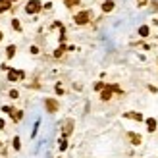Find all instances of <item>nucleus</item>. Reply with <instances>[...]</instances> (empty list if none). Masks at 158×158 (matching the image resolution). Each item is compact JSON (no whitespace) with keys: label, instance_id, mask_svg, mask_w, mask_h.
I'll return each instance as SVG.
<instances>
[{"label":"nucleus","instance_id":"1","mask_svg":"<svg viewBox=\"0 0 158 158\" xmlns=\"http://www.w3.org/2000/svg\"><path fill=\"white\" fill-rule=\"evenodd\" d=\"M41 10V2L39 0H31V2H27V6H25V12L27 14H37Z\"/></svg>","mask_w":158,"mask_h":158},{"label":"nucleus","instance_id":"2","mask_svg":"<svg viewBox=\"0 0 158 158\" xmlns=\"http://www.w3.org/2000/svg\"><path fill=\"white\" fill-rule=\"evenodd\" d=\"M112 91H120V87H118V85H110V87H106V89L102 91V94H100L102 100H108V98H112Z\"/></svg>","mask_w":158,"mask_h":158},{"label":"nucleus","instance_id":"3","mask_svg":"<svg viewBox=\"0 0 158 158\" xmlns=\"http://www.w3.org/2000/svg\"><path fill=\"white\" fill-rule=\"evenodd\" d=\"M25 75L23 71H18V70H8V81H18Z\"/></svg>","mask_w":158,"mask_h":158},{"label":"nucleus","instance_id":"4","mask_svg":"<svg viewBox=\"0 0 158 158\" xmlns=\"http://www.w3.org/2000/svg\"><path fill=\"white\" fill-rule=\"evenodd\" d=\"M73 19H75V23H77V25H85V23L89 21V12H81V14H77Z\"/></svg>","mask_w":158,"mask_h":158},{"label":"nucleus","instance_id":"5","mask_svg":"<svg viewBox=\"0 0 158 158\" xmlns=\"http://www.w3.org/2000/svg\"><path fill=\"white\" fill-rule=\"evenodd\" d=\"M4 112H8V114L15 120V122H19V120H21V112H19V110H14V108H10V106H4Z\"/></svg>","mask_w":158,"mask_h":158},{"label":"nucleus","instance_id":"6","mask_svg":"<svg viewBox=\"0 0 158 158\" xmlns=\"http://www.w3.org/2000/svg\"><path fill=\"white\" fill-rule=\"evenodd\" d=\"M44 106H46V110H48V112H56V110H58V102L52 100V98H48V100L44 102Z\"/></svg>","mask_w":158,"mask_h":158},{"label":"nucleus","instance_id":"7","mask_svg":"<svg viewBox=\"0 0 158 158\" xmlns=\"http://www.w3.org/2000/svg\"><path fill=\"white\" fill-rule=\"evenodd\" d=\"M102 10H104V12H112V10H114V2H112V0H104Z\"/></svg>","mask_w":158,"mask_h":158},{"label":"nucleus","instance_id":"8","mask_svg":"<svg viewBox=\"0 0 158 158\" xmlns=\"http://www.w3.org/2000/svg\"><path fill=\"white\" fill-rule=\"evenodd\" d=\"M10 6H12V0H0V12L8 10Z\"/></svg>","mask_w":158,"mask_h":158},{"label":"nucleus","instance_id":"9","mask_svg":"<svg viewBox=\"0 0 158 158\" xmlns=\"http://www.w3.org/2000/svg\"><path fill=\"white\" fill-rule=\"evenodd\" d=\"M125 118H131V120L141 122V120H143V116H141V114H135V112H127V114H125Z\"/></svg>","mask_w":158,"mask_h":158},{"label":"nucleus","instance_id":"10","mask_svg":"<svg viewBox=\"0 0 158 158\" xmlns=\"http://www.w3.org/2000/svg\"><path fill=\"white\" fill-rule=\"evenodd\" d=\"M146 125H149V131H154L156 129V120L154 118H149V120H146Z\"/></svg>","mask_w":158,"mask_h":158},{"label":"nucleus","instance_id":"11","mask_svg":"<svg viewBox=\"0 0 158 158\" xmlns=\"http://www.w3.org/2000/svg\"><path fill=\"white\" fill-rule=\"evenodd\" d=\"M71 129H73V122L70 120V122H66V127H64V135H70V133H71Z\"/></svg>","mask_w":158,"mask_h":158},{"label":"nucleus","instance_id":"12","mask_svg":"<svg viewBox=\"0 0 158 158\" xmlns=\"http://www.w3.org/2000/svg\"><path fill=\"white\" fill-rule=\"evenodd\" d=\"M129 139H131V143H133V145H141V137H139V135L129 133Z\"/></svg>","mask_w":158,"mask_h":158},{"label":"nucleus","instance_id":"13","mask_svg":"<svg viewBox=\"0 0 158 158\" xmlns=\"http://www.w3.org/2000/svg\"><path fill=\"white\" fill-rule=\"evenodd\" d=\"M14 54H15V46H14V44H10L8 48H6V56H8V58H12Z\"/></svg>","mask_w":158,"mask_h":158},{"label":"nucleus","instance_id":"14","mask_svg":"<svg viewBox=\"0 0 158 158\" xmlns=\"http://www.w3.org/2000/svg\"><path fill=\"white\" fill-rule=\"evenodd\" d=\"M139 35H141V37H146V35H149V27H146V25L139 27Z\"/></svg>","mask_w":158,"mask_h":158},{"label":"nucleus","instance_id":"15","mask_svg":"<svg viewBox=\"0 0 158 158\" xmlns=\"http://www.w3.org/2000/svg\"><path fill=\"white\" fill-rule=\"evenodd\" d=\"M12 25H14V29H15V31H19V29H21V25H19V21H18V19H14V21H12Z\"/></svg>","mask_w":158,"mask_h":158},{"label":"nucleus","instance_id":"16","mask_svg":"<svg viewBox=\"0 0 158 158\" xmlns=\"http://www.w3.org/2000/svg\"><path fill=\"white\" fill-rule=\"evenodd\" d=\"M67 149V143H66V139H62L60 141V150H66Z\"/></svg>","mask_w":158,"mask_h":158},{"label":"nucleus","instance_id":"17","mask_svg":"<svg viewBox=\"0 0 158 158\" xmlns=\"http://www.w3.org/2000/svg\"><path fill=\"white\" fill-rule=\"evenodd\" d=\"M75 4H77V0H66V6H67V8L75 6Z\"/></svg>","mask_w":158,"mask_h":158},{"label":"nucleus","instance_id":"18","mask_svg":"<svg viewBox=\"0 0 158 158\" xmlns=\"http://www.w3.org/2000/svg\"><path fill=\"white\" fill-rule=\"evenodd\" d=\"M19 146H21V145H19V137H15V139H14V149H19Z\"/></svg>","mask_w":158,"mask_h":158},{"label":"nucleus","instance_id":"19","mask_svg":"<svg viewBox=\"0 0 158 158\" xmlns=\"http://www.w3.org/2000/svg\"><path fill=\"white\" fill-rule=\"evenodd\" d=\"M94 89H97V91H100V89H104V83H97V85H94Z\"/></svg>","mask_w":158,"mask_h":158},{"label":"nucleus","instance_id":"20","mask_svg":"<svg viewBox=\"0 0 158 158\" xmlns=\"http://www.w3.org/2000/svg\"><path fill=\"white\" fill-rule=\"evenodd\" d=\"M10 98H18V91H10Z\"/></svg>","mask_w":158,"mask_h":158},{"label":"nucleus","instance_id":"21","mask_svg":"<svg viewBox=\"0 0 158 158\" xmlns=\"http://www.w3.org/2000/svg\"><path fill=\"white\" fill-rule=\"evenodd\" d=\"M137 4H139V6H145V4H146V0H137Z\"/></svg>","mask_w":158,"mask_h":158},{"label":"nucleus","instance_id":"22","mask_svg":"<svg viewBox=\"0 0 158 158\" xmlns=\"http://www.w3.org/2000/svg\"><path fill=\"white\" fill-rule=\"evenodd\" d=\"M152 10H158V2H152Z\"/></svg>","mask_w":158,"mask_h":158},{"label":"nucleus","instance_id":"23","mask_svg":"<svg viewBox=\"0 0 158 158\" xmlns=\"http://www.w3.org/2000/svg\"><path fill=\"white\" fill-rule=\"evenodd\" d=\"M4 127V120H0V129H2Z\"/></svg>","mask_w":158,"mask_h":158},{"label":"nucleus","instance_id":"24","mask_svg":"<svg viewBox=\"0 0 158 158\" xmlns=\"http://www.w3.org/2000/svg\"><path fill=\"white\" fill-rule=\"evenodd\" d=\"M0 39H2V33H0Z\"/></svg>","mask_w":158,"mask_h":158},{"label":"nucleus","instance_id":"25","mask_svg":"<svg viewBox=\"0 0 158 158\" xmlns=\"http://www.w3.org/2000/svg\"><path fill=\"white\" fill-rule=\"evenodd\" d=\"M12 2H14V0H12Z\"/></svg>","mask_w":158,"mask_h":158}]
</instances>
